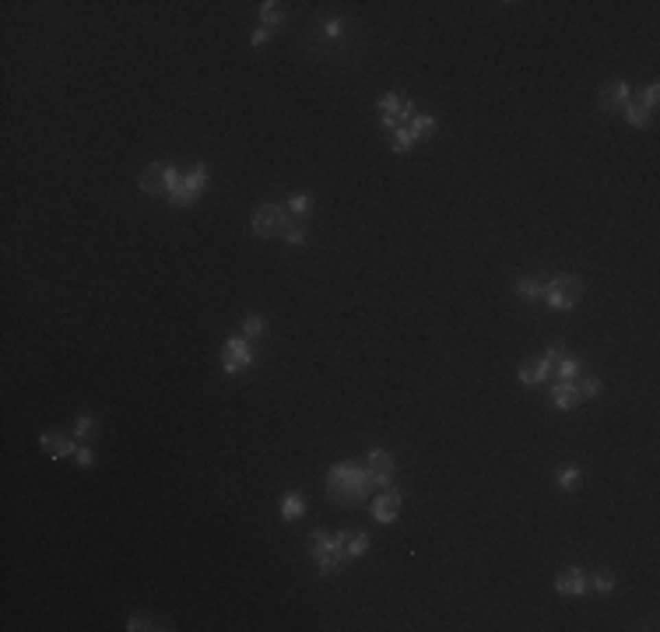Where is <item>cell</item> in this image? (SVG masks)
Wrapping results in <instances>:
<instances>
[{
	"instance_id": "6da1fadb",
	"label": "cell",
	"mask_w": 660,
	"mask_h": 632,
	"mask_svg": "<svg viewBox=\"0 0 660 632\" xmlns=\"http://www.w3.org/2000/svg\"><path fill=\"white\" fill-rule=\"evenodd\" d=\"M373 489V481L366 474V467H358V464H334L327 471V495L341 502V506H355V502H362Z\"/></svg>"
},
{
	"instance_id": "7a4b0ae2",
	"label": "cell",
	"mask_w": 660,
	"mask_h": 632,
	"mask_svg": "<svg viewBox=\"0 0 660 632\" xmlns=\"http://www.w3.org/2000/svg\"><path fill=\"white\" fill-rule=\"evenodd\" d=\"M207 187V165L197 162L190 169H176V165H165V194L176 207H190L197 204V197L204 194Z\"/></svg>"
},
{
	"instance_id": "3957f363",
	"label": "cell",
	"mask_w": 660,
	"mask_h": 632,
	"mask_svg": "<svg viewBox=\"0 0 660 632\" xmlns=\"http://www.w3.org/2000/svg\"><path fill=\"white\" fill-rule=\"evenodd\" d=\"M309 555L316 559V565H320L323 576L341 573V565L348 562L344 552H341V545H338V534H327V530H313V534H309Z\"/></svg>"
},
{
	"instance_id": "277c9868",
	"label": "cell",
	"mask_w": 660,
	"mask_h": 632,
	"mask_svg": "<svg viewBox=\"0 0 660 632\" xmlns=\"http://www.w3.org/2000/svg\"><path fill=\"white\" fill-rule=\"evenodd\" d=\"M583 292H587V285L580 281V278H573V274H558V278H552L548 285H545V303L552 306V309H573L580 299H583Z\"/></svg>"
},
{
	"instance_id": "5b68a950",
	"label": "cell",
	"mask_w": 660,
	"mask_h": 632,
	"mask_svg": "<svg viewBox=\"0 0 660 632\" xmlns=\"http://www.w3.org/2000/svg\"><path fill=\"white\" fill-rule=\"evenodd\" d=\"M558 355H565V348H562V344H548V351H545L541 358H527V362H520L517 379H520L523 386H541V383H548L552 373H555V358H558Z\"/></svg>"
},
{
	"instance_id": "8992f818",
	"label": "cell",
	"mask_w": 660,
	"mask_h": 632,
	"mask_svg": "<svg viewBox=\"0 0 660 632\" xmlns=\"http://www.w3.org/2000/svg\"><path fill=\"white\" fill-rule=\"evenodd\" d=\"M250 229L257 232V235H281L285 229H288V211H285V204H260L257 211H253V222H250Z\"/></svg>"
},
{
	"instance_id": "52a82bcc",
	"label": "cell",
	"mask_w": 660,
	"mask_h": 632,
	"mask_svg": "<svg viewBox=\"0 0 660 632\" xmlns=\"http://www.w3.org/2000/svg\"><path fill=\"white\" fill-rule=\"evenodd\" d=\"M379 109V124L383 130H397V127H408L411 116H414V102L411 99H401V95H383L376 102Z\"/></svg>"
},
{
	"instance_id": "ba28073f",
	"label": "cell",
	"mask_w": 660,
	"mask_h": 632,
	"mask_svg": "<svg viewBox=\"0 0 660 632\" xmlns=\"http://www.w3.org/2000/svg\"><path fill=\"white\" fill-rule=\"evenodd\" d=\"M253 366V348L246 338H228L225 348H222V369L228 376H239V373H246Z\"/></svg>"
},
{
	"instance_id": "9c48e42d",
	"label": "cell",
	"mask_w": 660,
	"mask_h": 632,
	"mask_svg": "<svg viewBox=\"0 0 660 632\" xmlns=\"http://www.w3.org/2000/svg\"><path fill=\"white\" fill-rule=\"evenodd\" d=\"M366 474H369V481H373V485H390V481H394V471H397V464H394V457H390L386 454V449H369V454H366Z\"/></svg>"
},
{
	"instance_id": "30bf717a",
	"label": "cell",
	"mask_w": 660,
	"mask_h": 632,
	"mask_svg": "<svg viewBox=\"0 0 660 632\" xmlns=\"http://www.w3.org/2000/svg\"><path fill=\"white\" fill-rule=\"evenodd\" d=\"M628 99H633V84H628V81H622V78H615V81H604V84H601V95H597V102H601V109H604V113H611V109H622Z\"/></svg>"
},
{
	"instance_id": "8fae6325",
	"label": "cell",
	"mask_w": 660,
	"mask_h": 632,
	"mask_svg": "<svg viewBox=\"0 0 660 632\" xmlns=\"http://www.w3.org/2000/svg\"><path fill=\"white\" fill-rule=\"evenodd\" d=\"M401 502H404V499H401L397 489H386V492L373 502V520H376V524H394V520L401 517Z\"/></svg>"
},
{
	"instance_id": "7c38bea8",
	"label": "cell",
	"mask_w": 660,
	"mask_h": 632,
	"mask_svg": "<svg viewBox=\"0 0 660 632\" xmlns=\"http://www.w3.org/2000/svg\"><path fill=\"white\" fill-rule=\"evenodd\" d=\"M555 590L562 594V597H583L587 590H590V583H587V573L580 565H569L565 573L555 580Z\"/></svg>"
},
{
	"instance_id": "4fadbf2b",
	"label": "cell",
	"mask_w": 660,
	"mask_h": 632,
	"mask_svg": "<svg viewBox=\"0 0 660 632\" xmlns=\"http://www.w3.org/2000/svg\"><path fill=\"white\" fill-rule=\"evenodd\" d=\"M580 401H583V390H580L576 379H558V383H555V390H552V404H555L558 411H573Z\"/></svg>"
},
{
	"instance_id": "5bb4252c",
	"label": "cell",
	"mask_w": 660,
	"mask_h": 632,
	"mask_svg": "<svg viewBox=\"0 0 660 632\" xmlns=\"http://www.w3.org/2000/svg\"><path fill=\"white\" fill-rule=\"evenodd\" d=\"M338 545H341L344 559H358V555L369 552V534H366V530H351V527H344V530H338Z\"/></svg>"
},
{
	"instance_id": "9a60e30c",
	"label": "cell",
	"mask_w": 660,
	"mask_h": 632,
	"mask_svg": "<svg viewBox=\"0 0 660 632\" xmlns=\"http://www.w3.org/2000/svg\"><path fill=\"white\" fill-rule=\"evenodd\" d=\"M39 446L46 449V457L49 460H60V457H74L78 454V443L71 436H56V432H43Z\"/></svg>"
},
{
	"instance_id": "2e32d148",
	"label": "cell",
	"mask_w": 660,
	"mask_h": 632,
	"mask_svg": "<svg viewBox=\"0 0 660 632\" xmlns=\"http://www.w3.org/2000/svg\"><path fill=\"white\" fill-rule=\"evenodd\" d=\"M137 187H141L144 194H152V197L165 194V165H162V162H152V165L137 176Z\"/></svg>"
},
{
	"instance_id": "e0dca14e",
	"label": "cell",
	"mask_w": 660,
	"mask_h": 632,
	"mask_svg": "<svg viewBox=\"0 0 660 632\" xmlns=\"http://www.w3.org/2000/svg\"><path fill=\"white\" fill-rule=\"evenodd\" d=\"M260 25L271 32V28L285 25V4L281 0H267V4H260Z\"/></svg>"
},
{
	"instance_id": "ac0fdd59",
	"label": "cell",
	"mask_w": 660,
	"mask_h": 632,
	"mask_svg": "<svg viewBox=\"0 0 660 632\" xmlns=\"http://www.w3.org/2000/svg\"><path fill=\"white\" fill-rule=\"evenodd\" d=\"M622 109H625V119H628V127H646V124H650V109H646V106H643L636 95L628 99Z\"/></svg>"
},
{
	"instance_id": "d6986e66",
	"label": "cell",
	"mask_w": 660,
	"mask_h": 632,
	"mask_svg": "<svg viewBox=\"0 0 660 632\" xmlns=\"http://www.w3.org/2000/svg\"><path fill=\"white\" fill-rule=\"evenodd\" d=\"M408 127H411L414 141H422V137H432V134H436V116H429V113H414Z\"/></svg>"
},
{
	"instance_id": "ffe728a7",
	"label": "cell",
	"mask_w": 660,
	"mask_h": 632,
	"mask_svg": "<svg viewBox=\"0 0 660 632\" xmlns=\"http://www.w3.org/2000/svg\"><path fill=\"white\" fill-rule=\"evenodd\" d=\"M303 513H306V499H303V495H295V492H288V495L281 499V517H285L288 524H295Z\"/></svg>"
},
{
	"instance_id": "44dd1931",
	"label": "cell",
	"mask_w": 660,
	"mask_h": 632,
	"mask_svg": "<svg viewBox=\"0 0 660 632\" xmlns=\"http://www.w3.org/2000/svg\"><path fill=\"white\" fill-rule=\"evenodd\" d=\"M285 211H288V218H306L309 211H313V197H309V194H292V200L285 204Z\"/></svg>"
},
{
	"instance_id": "7402d4cb",
	"label": "cell",
	"mask_w": 660,
	"mask_h": 632,
	"mask_svg": "<svg viewBox=\"0 0 660 632\" xmlns=\"http://www.w3.org/2000/svg\"><path fill=\"white\" fill-rule=\"evenodd\" d=\"M239 330H243V338H246V341L263 338V334H267V320H263V316H257V313H246V316H243V327H239Z\"/></svg>"
},
{
	"instance_id": "603a6c76",
	"label": "cell",
	"mask_w": 660,
	"mask_h": 632,
	"mask_svg": "<svg viewBox=\"0 0 660 632\" xmlns=\"http://www.w3.org/2000/svg\"><path fill=\"white\" fill-rule=\"evenodd\" d=\"M555 373H558V379H576L580 362H576V358H569V355H558L555 358Z\"/></svg>"
},
{
	"instance_id": "cb8c5ba5",
	"label": "cell",
	"mask_w": 660,
	"mask_h": 632,
	"mask_svg": "<svg viewBox=\"0 0 660 632\" xmlns=\"http://www.w3.org/2000/svg\"><path fill=\"white\" fill-rule=\"evenodd\" d=\"M517 295H520V299H541V295H545V285L534 281V278H520V281H517Z\"/></svg>"
},
{
	"instance_id": "d4e9b609",
	"label": "cell",
	"mask_w": 660,
	"mask_h": 632,
	"mask_svg": "<svg viewBox=\"0 0 660 632\" xmlns=\"http://www.w3.org/2000/svg\"><path fill=\"white\" fill-rule=\"evenodd\" d=\"M414 148V134H411V127H397L394 130V152L397 155H404V152H411Z\"/></svg>"
},
{
	"instance_id": "484cf974",
	"label": "cell",
	"mask_w": 660,
	"mask_h": 632,
	"mask_svg": "<svg viewBox=\"0 0 660 632\" xmlns=\"http://www.w3.org/2000/svg\"><path fill=\"white\" fill-rule=\"evenodd\" d=\"M99 432V421L92 418V414H81L78 421H74V436L78 439H88V436H95Z\"/></svg>"
},
{
	"instance_id": "4316f807",
	"label": "cell",
	"mask_w": 660,
	"mask_h": 632,
	"mask_svg": "<svg viewBox=\"0 0 660 632\" xmlns=\"http://www.w3.org/2000/svg\"><path fill=\"white\" fill-rule=\"evenodd\" d=\"M580 478H583V471H580V467H565V471H558V478H555V485L569 492V489H573V485H576V481H580Z\"/></svg>"
},
{
	"instance_id": "83f0119b",
	"label": "cell",
	"mask_w": 660,
	"mask_h": 632,
	"mask_svg": "<svg viewBox=\"0 0 660 632\" xmlns=\"http://www.w3.org/2000/svg\"><path fill=\"white\" fill-rule=\"evenodd\" d=\"M127 629H130V632H144V629H169V625H155L152 618H141V615H130V618H127Z\"/></svg>"
},
{
	"instance_id": "f1b7e54d",
	"label": "cell",
	"mask_w": 660,
	"mask_h": 632,
	"mask_svg": "<svg viewBox=\"0 0 660 632\" xmlns=\"http://www.w3.org/2000/svg\"><path fill=\"white\" fill-rule=\"evenodd\" d=\"M281 235H285V243H292V246H303V243H306V229H303V225H288Z\"/></svg>"
},
{
	"instance_id": "f546056e",
	"label": "cell",
	"mask_w": 660,
	"mask_h": 632,
	"mask_svg": "<svg viewBox=\"0 0 660 632\" xmlns=\"http://www.w3.org/2000/svg\"><path fill=\"white\" fill-rule=\"evenodd\" d=\"M587 583H590L597 594H608V590H615V583H618V580H615V576H604V573H597V576H593V580H587Z\"/></svg>"
},
{
	"instance_id": "4dcf8cb0",
	"label": "cell",
	"mask_w": 660,
	"mask_h": 632,
	"mask_svg": "<svg viewBox=\"0 0 660 632\" xmlns=\"http://www.w3.org/2000/svg\"><path fill=\"white\" fill-rule=\"evenodd\" d=\"M657 99H660V88H657V84H646V88H643V95H639V102H643L646 109H653V106H657Z\"/></svg>"
},
{
	"instance_id": "1f68e13d",
	"label": "cell",
	"mask_w": 660,
	"mask_h": 632,
	"mask_svg": "<svg viewBox=\"0 0 660 632\" xmlns=\"http://www.w3.org/2000/svg\"><path fill=\"white\" fill-rule=\"evenodd\" d=\"M580 390H583V397H593V394H601V379H597V376H587Z\"/></svg>"
},
{
	"instance_id": "d6a6232c",
	"label": "cell",
	"mask_w": 660,
	"mask_h": 632,
	"mask_svg": "<svg viewBox=\"0 0 660 632\" xmlns=\"http://www.w3.org/2000/svg\"><path fill=\"white\" fill-rule=\"evenodd\" d=\"M78 464H81V467H92V464H95V454H92L88 446H78Z\"/></svg>"
},
{
	"instance_id": "836d02e7",
	"label": "cell",
	"mask_w": 660,
	"mask_h": 632,
	"mask_svg": "<svg viewBox=\"0 0 660 632\" xmlns=\"http://www.w3.org/2000/svg\"><path fill=\"white\" fill-rule=\"evenodd\" d=\"M267 39H271V32H267L263 25H260V28H253V36H250V43H253V46H263Z\"/></svg>"
},
{
	"instance_id": "e575fe53",
	"label": "cell",
	"mask_w": 660,
	"mask_h": 632,
	"mask_svg": "<svg viewBox=\"0 0 660 632\" xmlns=\"http://www.w3.org/2000/svg\"><path fill=\"white\" fill-rule=\"evenodd\" d=\"M323 32H327L330 39H334V36L341 32V21H327V25H323Z\"/></svg>"
}]
</instances>
